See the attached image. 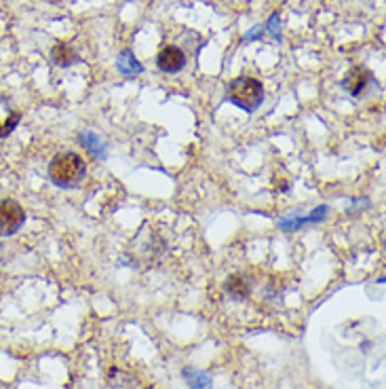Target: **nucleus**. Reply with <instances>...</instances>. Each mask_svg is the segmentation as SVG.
Returning <instances> with one entry per match:
<instances>
[{"label": "nucleus", "instance_id": "nucleus-1", "mask_svg": "<svg viewBox=\"0 0 386 389\" xmlns=\"http://www.w3.org/2000/svg\"><path fill=\"white\" fill-rule=\"evenodd\" d=\"M87 174L85 161L76 152H59L51 159L49 163V178L55 186L59 188H74L83 182Z\"/></svg>", "mask_w": 386, "mask_h": 389}, {"label": "nucleus", "instance_id": "nucleus-2", "mask_svg": "<svg viewBox=\"0 0 386 389\" xmlns=\"http://www.w3.org/2000/svg\"><path fill=\"white\" fill-rule=\"evenodd\" d=\"M226 94H228V100L235 106H239V108H243L247 113H254L257 106L262 104V100H264V87H262V83L256 81V79H250V77L235 79L228 85V91Z\"/></svg>", "mask_w": 386, "mask_h": 389}, {"label": "nucleus", "instance_id": "nucleus-3", "mask_svg": "<svg viewBox=\"0 0 386 389\" xmlns=\"http://www.w3.org/2000/svg\"><path fill=\"white\" fill-rule=\"evenodd\" d=\"M25 222V212L23 208L13 201V199H2L0 201V237L15 235Z\"/></svg>", "mask_w": 386, "mask_h": 389}, {"label": "nucleus", "instance_id": "nucleus-4", "mask_svg": "<svg viewBox=\"0 0 386 389\" xmlns=\"http://www.w3.org/2000/svg\"><path fill=\"white\" fill-rule=\"evenodd\" d=\"M156 66H158L160 72L175 74V72L184 70V66H186V53L180 47H165L158 53V57H156Z\"/></svg>", "mask_w": 386, "mask_h": 389}, {"label": "nucleus", "instance_id": "nucleus-5", "mask_svg": "<svg viewBox=\"0 0 386 389\" xmlns=\"http://www.w3.org/2000/svg\"><path fill=\"white\" fill-rule=\"evenodd\" d=\"M372 81V72L363 66H355L346 72V77L342 79V87L346 89V94H351L353 98L361 96L363 89L370 85Z\"/></svg>", "mask_w": 386, "mask_h": 389}, {"label": "nucleus", "instance_id": "nucleus-6", "mask_svg": "<svg viewBox=\"0 0 386 389\" xmlns=\"http://www.w3.org/2000/svg\"><path fill=\"white\" fill-rule=\"evenodd\" d=\"M51 60H53V64H55V66H59V68H68V66H72V64L81 62V60H78V53H76L68 43H59V45H55V47H53V51H51Z\"/></svg>", "mask_w": 386, "mask_h": 389}, {"label": "nucleus", "instance_id": "nucleus-7", "mask_svg": "<svg viewBox=\"0 0 386 389\" xmlns=\"http://www.w3.org/2000/svg\"><path fill=\"white\" fill-rule=\"evenodd\" d=\"M325 214H327V208H325V205H321L319 210H315V214H310V216H306V218H296V216H291V218H283V220H281V227H283L285 231H296V229H300V227H304V225L321 222V220L325 218Z\"/></svg>", "mask_w": 386, "mask_h": 389}, {"label": "nucleus", "instance_id": "nucleus-8", "mask_svg": "<svg viewBox=\"0 0 386 389\" xmlns=\"http://www.w3.org/2000/svg\"><path fill=\"white\" fill-rule=\"evenodd\" d=\"M117 68H119V72L125 74L127 79L137 77V74L144 70V66L135 60L133 51H129V49H125V51L121 53V57H119V62H117Z\"/></svg>", "mask_w": 386, "mask_h": 389}, {"label": "nucleus", "instance_id": "nucleus-9", "mask_svg": "<svg viewBox=\"0 0 386 389\" xmlns=\"http://www.w3.org/2000/svg\"><path fill=\"white\" fill-rule=\"evenodd\" d=\"M226 292L233 298H245L252 292V283H250V279L245 275H233L226 281Z\"/></svg>", "mask_w": 386, "mask_h": 389}, {"label": "nucleus", "instance_id": "nucleus-10", "mask_svg": "<svg viewBox=\"0 0 386 389\" xmlns=\"http://www.w3.org/2000/svg\"><path fill=\"white\" fill-rule=\"evenodd\" d=\"M182 377L186 379L190 389H211V377L203 371H197V368L188 366V368L182 371Z\"/></svg>", "mask_w": 386, "mask_h": 389}, {"label": "nucleus", "instance_id": "nucleus-11", "mask_svg": "<svg viewBox=\"0 0 386 389\" xmlns=\"http://www.w3.org/2000/svg\"><path fill=\"white\" fill-rule=\"evenodd\" d=\"M78 140L83 142V146L93 154V157H104L106 154V144H102V140L93 133V131H83L81 135H78Z\"/></svg>", "mask_w": 386, "mask_h": 389}, {"label": "nucleus", "instance_id": "nucleus-12", "mask_svg": "<svg viewBox=\"0 0 386 389\" xmlns=\"http://www.w3.org/2000/svg\"><path fill=\"white\" fill-rule=\"evenodd\" d=\"M19 121H21V115H19V113H11V117H8L4 123H0V137H6L11 131L17 128Z\"/></svg>", "mask_w": 386, "mask_h": 389}, {"label": "nucleus", "instance_id": "nucleus-13", "mask_svg": "<svg viewBox=\"0 0 386 389\" xmlns=\"http://www.w3.org/2000/svg\"><path fill=\"white\" fill-rule=\"evenodd\" d=\"M266 30L276 38V40H281V28H279V13H272L270 15V19H268V23H266Z\"/></svg>", "mask_w": 386, "mask_h": 389}, {"label": "nucleus", "instance_id": "nucleus-14", "mask_svg": "<svg viewBox=\"0 0 386 389\" xmlns=\"http://www.w3.org/2000/svg\"><path fill=\"white\" fill-rule=\"evenodd\" d=\"M262 34H264V30H262V26H257L254 28L250 34H245V40H256V38H262Z\"/></svg>", "mask_w": 386, "mask_h": 389}, {"label": "nucleus", "instance_id": "nucleus-15", "mask_svg": "<svg viewBox=\"0 0 386 389\" xmlns=\"http://www.w3.org/2000/svg\"><path fill=\"white\" fill-rule=\"evenodd\" d=\"M51 2H57V0H51Z\"/></svg>", "mask_w": 386, "mask_h": 389}]
</instances>
